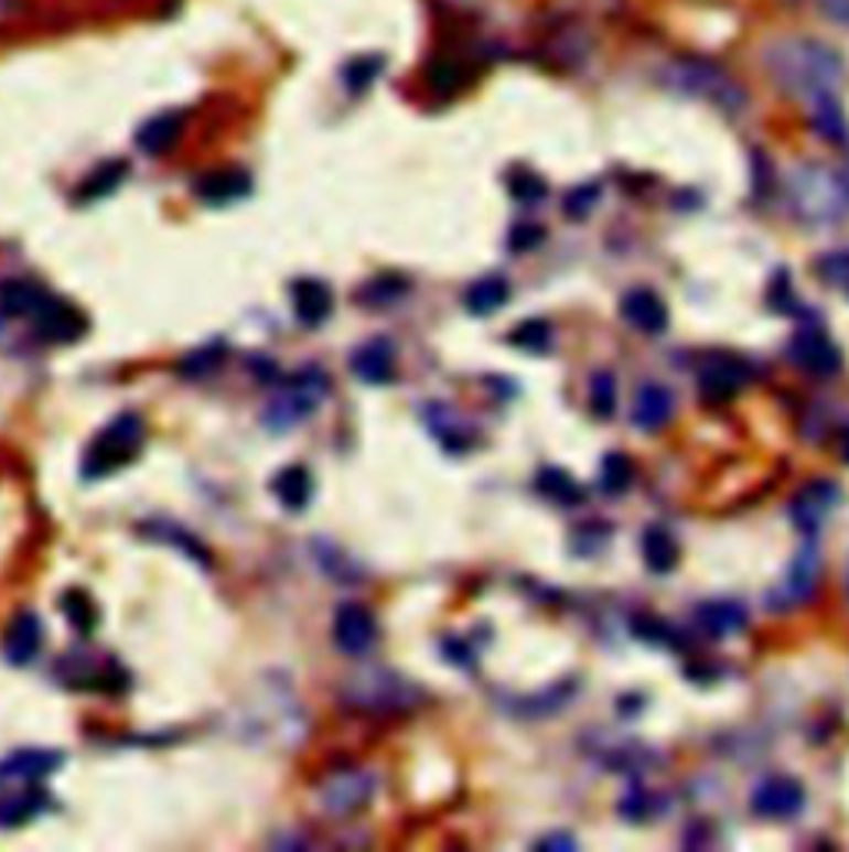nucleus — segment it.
Here are the masks:
<instances>
[{"mask_svg": "<svg viewBox=\"0 0 849 852\" xmlns=\"http://www.w3.org/2000/svg\"><path fill=\"white\" fill-rule=\"evenodd\" d=\"M763 67L789 97L816 100L832 94L842 80L839 54L813 37H780L763 51Z\"/></svg>", "mask_w": 849, "mask_h": 852, "instance_id": "1", "label": "nucleus"}, {"mask_svg": "<svg viewBox=\"0 0 849 852\" xmlns=\"http://www.w3.org/2000/svg\"><path fill=\"white\" fill-rule=\"evenodd\" d=\"M660 84L680 97L703 100L723 114H740L746 107V90L713 61L703 57H677L660 71Z\"/></svg>", "mask_w": 849, "mask_h": 852, "instance_id": "2", "label": "nucleus"}, {"mask_svg": "<svg viewBox=\"0 0 849 852\" xmlns=\"http://www.w3.org/2000/svg\"><path fill=\"white\" fill-rule=\"evenodd\" d=\"M342 703L358 710V713H372V716H385V713H408L415 707L424 703V690L411 680H405L395 670H362L355 677H348L338 690Z\"/></svg>", "mask_w": 849, "mask_h": 852, "instance_id": "3", "label": "nucleus"}, {"mask_svg": "<svg viewBox=\"0 0 849 852\" xmlns=\"http://www.w3.org/2000/svg\"><path fill=\"white\" fill-rule=\"evenodd\" d=\"M143 439H147V424L137 411H120L117 418H110L107 429L87 445L80 459L84 482H100L133 465L143 452Z\"/></svg>", "mask_w": 849, "mask_h": 852, "instance_id": "4", "label": "nucleus"}, {"mask_svg": "<svg viewBox=\"0 0 849 852\" xmlns=\"http://www.w3.org/2000/svg\"><path fill=\"white\" fill-rule=\"evenodd\" d=\"M329 398V375L315 365L299 368L292 375L282 378V385L276 388V395L266 401L262 408V424L272 435H286L295 424H302L305 418H312L322 401Z\"/></svg>", "mask_w": 849, "mask_h": 852, "instance_id": "5", "label": "nucleus"}, {"mask_svg": "<svg viewBox=\"0 0 849 852\" xmlns=\"http://www.w3.org/2000/svg\"><path fill=\"white\" fill-rule=\"evenodd\" d=\"M789 199H793V213L803 223H816V226L836 223L849 206L846 180H839L836 173H829L823 166L796 170L789 180Z\"/></svg>", "mask_w": 849, "mask_h": 852, "instance_id": "6", "label": "nucleus"}, {"mask_svg": "<svg viewBox=\"0 0 849 852\" xmlns=\"http://www.w3.org/2000/svg\"><path fill=\"white\" fill-rule=\"evenodd\" d=\"M31 332L47 345H74L90 332V319L74 302L51 292L47 302L31 315Z\"/></svg>", "mask_w": 849, "mask_h": 852, "instance_id": "7", "label": "nucleus"}, {"mask_svg": "<svg viewBox=\"0 0 849 852\" xmlns=\"http://www.w3.org/2000/svg\"><path fill=\"white\" fill-rule=\"evenodd\" d=\"M332 644L338 654L362 660L375 650L378 644V621L365 604H342L332 621Z\"/></svg>", "mask_w": 849, "mask_h": 852, "instance_id": "8", "label": "nucleus"}, {"mask_svg": "<svg viewBox=\"0 0 849 852\" xmlns=\"http://www.w3.org/2000/svg\"><path fill=\"white\" fill-rule=\"evenodd\" d=\"M94 657H64L61 664V677L71 690H97V693H123L130 687V677L127 670L120 667V660L107 657L100 660L97 667L90 664Z\"/></svg>", "mask_w": 849, "mask_h": 852, "instance_id": "9", "label": "nucleus"}, {"mask_svg": "<svg viewBox=\"0 0 849 852\" xmlns=\"http://www.w3.org/2000/svg\"><path fill=\"white\" fill-rule=\"evenodd\" d=\"M786 358H789L796 368H803V371H809V375H816V378H829V375H836V371L842 368V355H839L836 342H832L826 332L813 328V325L799 328V332L789 338Z\"/></svg>", "mask_w": 849, "mask_h": 852, "instance_id": "10", "label": "nucleus"}, {"mask_svg": "<svg viewBox=\"0 0 849 852\" xmlns=\"http://www.w3.org/2000/svg\"><path fill=\"white\" fill-rule=\"evenodd\" d=\"M839 498H842V492H839L836 482H829V478L806 482V485L793 495V502H789V518H793V525H796L806 538H813V535L823 528V521L836 511Z\"/></svg>", "mask_w": 849, "mask_h": 852, "instance_id": "11", "label": "nucleus"}, {"mask_svg": "<svg viewBox=\"0 0 849 852\" xmlns=\"http://www.w3.org/2000/svg\"><path fill=\"white\" fill-rule=\"evenodd\" d=\"M372 792H375V779L365 769H338L322 783L319 799H322L325 812L348 816V812L362 809L372 799Z\"/></svg>", "mask_w": 849, "mask_h": 852, "instance_id": "12", "label": "nucleus"}, {"mask_svg": "<svg viewBox=\"0 0 849 852\" xmlns=\"http://www.w3.org/2000/svg\"><path fill=\"white\" fill-rule=\"evenodd\" d=\"M44 647V624L34 611H21L8 621L4 637H0V657L11 667H28Z\"/></svg>", "mask_w": 849, "mask_h": 852, "instance_id": "13", "label": "nucleus"}, {"mask_svg": "<svg viewBox=\"0 0 849 852\" xmlns=\"http://www.w3.org/2000/svg\"><path fill=\"white\" fill-rule=\"evenodd\" d=\"M424 429L432 432V439L449 452V455H462L475 445V429L445 401H432L424 405Z\"/></svg>", "mask_w": 849, "mask_h": 852, "instance_id": "14", "label": "nucleus"}, {"mask_svg": "<svg viewBox=\"0 0 849 852\" xmlns=\"http://www.w3.org/2000/svg\"><path fill=\"white\" fill-rule=\"evenodd\" d=\"M803 802H806V792H803V786H799L796 779H789V776H770V779H763V783L753 789V799H750L753 812L763 816V819H789V816H796V812L803 809Z\"/></svg>", "mask_w": 849, "mask_h": 852, "instance_id": "15", "label": "nucleus"}, {"mask_svg": "<svg viewBox=\"0 0 849 852\" xmlns=\"http://www.w3.org/2000/svg\"><path fill=\"white\" fill-rule=\"evenodd\" d=\"M249 193H252V176L236 166L209 170V173L196 176V183H193V196L206 206H233V203L246 199Z\"/></svg>", "mask_w": 849, "mask_h": 852, "instance_id": "16", "label": "nucleus"}, {"mask_svg": "<svg viewBox=\"0 0 849 852\" xmlns=\"http://www.w3.org/2000/svg\"><path fill=\"white\" fill-rule=\"evenodd\" d=\"M348 368L365 385H388V381H395V345H391V338L375 335V338L362 342L352 352Z\"/></svg>", "mask_w": 849, "mask_h": 852, "instance_id": "17", "label": "nucleus"}, {"mask_svg": "<svg viewBox=\"0 0 849 852\" xmlns=\"http://www.w3.org/2000/svg\"><path fill=\"white\" fill-rule=\"evenodd\" d=\"M746 365L733 355H713L700 365V375H697V385H700V395L707 401H727L740 391V385L746 381Z\"/></svg>", "mask_w": 849, "mask_h": 852, "instance_id": "18", "label": "nucleus"}, {"mask_svg": "<svg viewBox=\"0 0 849 852\" xmlns=\"http://www.w3.org/2000/svg\"><path fill=\"white\" fill-rule=\"evenodd\" d=\"M332 289L322 279H295L292 282V312L299 319V325L305 328H319L329 322L332 315Z\"/></svg>", "mask_w": 849, "mask_h": 852, "instance_id": "19", "label": "nucleus"}, {"mask_svg": "<svg viewBox=\"0 0 849 852\" xmlns=\"http://www.w3.org/2000/svg\"><path fill=\"white\" fill-rule=\"evenodd\" d=\"M621 315L631 328L644 335H657L667 328V305L654 289H631L621 299Z\"/></svg>", "mask_w": 849, "mask_h": 852, "instance_id": "20", "label": "nucleus"}, {"mask_svg": "<svg viewBox=\"0 0 849 852\" xmlns=\"http://www.w3.org/2000/svg\"><path fill=\"white\" fill-rule=\"evenodd\" d=\"M140 535L147 538V541H153V544H166V548H173V551H180L183 558H190L196 568H203V571H209L213 568V558H209V551L183 528V525H176V521H163V518H157V521H143L140 525Z\"/></svg>", "mask_w": 849, "mask_h": 852, "instance_id": "21", "label": "nucleus"}, {"mask_svg": "<svg viewBox=\"0 0 849 852\" xmlns=\"http://www.w3.org/2000/svg\"><path fill=\"white\" fill-rule=\"evenodd\" d=\"M64 753L57 749H21L8 759H0V779H21V783H37L64 766Z\"/></svg>", "mask_w": 849, "mask_h": 852, "instance_id": "22", "label": "nucleus"}, {"mask_svg": "<svg viewBox=\"0 0 849 852\" xmlns=\"http://www.w3.org/2000/svg\"><path fill=\"white\" fill-rule=\"evenodd\" d=\"M694 624L700 634L713 637V640H723V637H733L746 627V611L733 601H707L694 611Z\"/></svg>", "mask_w": 849, "mask_h": 852, "instance_id": "23", "label": "nucleus"}, {"mask_svg": "<svg viewBox=\"0 0 849 852\" xmlns=\"http://www.w3.org/2000/svg\"><path fill=\"white\" fill-rule=\"evenodd\" d=\"M269 492H272V498H276L289 515H302V511L309 508V502H312V475H309V468H302V465H289V468H282V472L272 475Z\"/></svg>", "mask_w": 849, "mask_h": 852, "instance_id": "24", "label": "nucleus"}, {"mask_svg": "<svg viewBox=\"0 0 849 852\" xmlns=\"http://www.w3.org/2000/svg\"><path fill=\"white\" fill-rule=\"evenodd\" d=\"M674 418V395L664 385H644L634 398V424L641 432H660Z\"/></svg>", "mask_w": 849, "mask_h": 852, "instance_id": "25", "label": "nucleus"}, {"mask_svg": "<svg viewBox=\"0 0 849 852\" xmlns=\"http://www.w3.org/2000/svg\"><path fill=\"white\" fill-rule=\"evenodd\" d=\"M816 578H819V554H816V544L806 541V544L796 551L789 571H786V581H783L786 601H789V604H803V601L816 591Z\"/></svg>", "mask_w": 849, "mask_h": 852, "instance_id": "26", "label": "nucleus"}, {"mask_svg": "<svg viewBox=\"0 0 849 852\" xmlns=\"http://www.w3.org/2000/svg\"><path fill=\"white\" fill-rule=\"evenodd\" d=\"M47 295L51 292L34 279H8L0 282V312L14 319H31L47 302Z\"/></svg>", "mask_w": 849, "mask_h": 852, "instance_id": "27", "label": "nucleus"}, {"mask_svg": "<svg viewBox=\"0 0 849 852\" xmlns=\"http://www.w3.org/2000/svg\"><path fill=\"white\" fill-rule=\"evenodd\" d=\"M183 133V114H157L137 130V150L147 157H163L176 147Z\"/></svg>", "mask_w": 849, "mask_h": 852, "instance_id": "28", "label": "nucleus"}, {"mask_svg": "<svg viewBox=\"0 0 849 852\" xmlns=\"http://www.w3.org/2000/svg\"><path fill=\"white\" fill-rule=\"evenodd\" d=\"M127 173H130V163H127V160H107V163H100L94 173H87V176L80 180V186L74 190V203H77V206H87V203H97V199L117 193L120 183L127 180Z\"/></svg>", "mask_w": 849, "mask_h": 852, "instance_id": "29", "label": "nucleus"}, {"mask_svg": "<svg viewBox=\"0 0 849 852\" xmlns=\"http://www.w3.org/2000/svg\"><path fill=\"white\" fill-rule=\"evenodd\" d=\"M51 796L44 786H28L21 792H11L0 799V829H14V826H24L31 822L34 816H41L47 809Z\"/></svg>", "mask_w": 849, "mask_h": 852, "instance_id": "30", "label": "nucleus"}, {"mask_svg": "<svg viewBox=\"0 0 849 852\" xmlns=\"http://www.w3.org/2000/svg\"><path fill=\"white\" fill-rule=\"evenodd\" d=\"M641 554H644V564H647L654 574H667V571H674L677 561H680V548H677L674 535H670L664 525L644 528V535H641Z\"/></svg>", "mask_w": 849, "mask_h": 852, "instance_id": "31", "label": "nucleus"}, {"mask_svg": "<svg viewBox=\"0 0 849 852\" xmlns=\"http://www.w3.org/2000/svg\"><path fill=\"white\" fill-rule=\"evenodd\" d=\"M809 127L819 140L826 143H846L849 137V123L839 110V104L832 100V94H823L813 100V110H809Z\"/></svg>", "mask_w": 849, "mask_h": 852, "instance_id": "32", "label": "nucleus"}, {"mask_svg": "<svg viewBox=\"0 0 849 852\" xmlns=\"http://www.w3.org/2000/svg\"><path fill=\"white\" fill-rule=\"evenodd\" d=\"M508 295H512V289H508V279H505V276H485V279H479V282L469 285V292H465V309H469L472 315L485 319V315L498 312V309L508 302Z\"/></svg>", "mask_w": 849, "mask_h": 852, "instance_id": "33", "label": "nucleus"}, {"mask_svg": "<svg viewBox=\"0 0 849 852\" xmlns=\"http://www.w3.org/2000/svg\"><path fill=\"white\" fill-rule=\"evenodd\" d=\"M408 289H411L408 279H401V276H395V272H385V276L368 279L352 299H355V305H365V309H388V305H395L398 299H405Z\"/></svg>", "mask_w": 849, "mask_h": 852, "instance_id": "34", "label": "nucleus"}, {"mask_svg": "<svg viewBox=\"0 0 849 852\" xmlns=\"http://www.w3.org/2000/svg\"><path fill=\"white\" fill-rule=\"evenodd\" d=\"M465 80H469V67L459 57H452V54H442V57H436L429 67H424V84H429L439 97L459 94L465 87Z\"/></svg>", "mask_w": 849, "mask_h": 852, "instance_id": "35", "label": "nucleus"}, {"mask_svg": "<svg viewBox=\"0 0 849 852\" xmlns=\"http://www.w3.org/2000/svg\"><path fill=\"white\" fill-rule=\"evenodd\" d=\"M61 611H64V617H67V624L80 634V637H90L94 630H97V604H94V597L87 594V591H80V587H71L64 597H61Z\"/></svg>", "mask_w": 849, "mask_h": 852, "instance_id": "36", "label": "nucleus"}, {"mask_svg": "<svg viewBox=\"0 0 849 852\" xmlns=\"http://www.w3.org/2000/svg\"><path fill=\"white\" fill-rule=\"evenodd\" d=\"M535 492L545 495L548 502H558V505H578L584 498V492L578 488V482L565 468H541L538 478H535Z\"/></svg>", "mask_w": 849, "mask_h": 852, "instance_id": "37", "label": "nucleus"}, {"mask_svg": "<svg viewBox=\"0 0 849 852\" xmlns=\"http://www.w3.org/2000/svg\"><path fill=\"white\" fill-rule=\"evenodd\" d=\"M226 355H229V345H226L223 338H209L206 345L193 348V352L180 362V375H183V378H206V375H213V371L223 365Z\"/></svg>", "mask_w": 849, "mask_h": 852, "instance_id": "38", "label": "nucleus"}, {"mask_svg": "<svg viewBox=\"0 0 849 852\" xmlns=\"http://www.w3.org/2000/svg\"><path fill=\"white\" fill-rule=\"evenodd\" d=\"M381 71H385V57H378V54L352 57V61L342 67V84H345L348 94H365V90L378 80Z\"/></svg>", "mask_w": 849, "mask_h": 852, "instance_id": "39", "label": "nucleus"}, {"mask_svg": "<svg viewBox=\"0 0 849 852\" xmlns=\"http://www.w3.org/2000/svg\"><path fill=\"white\" fill-rule=\"evenodd\" d=\"M508 342H512L515 348L531 352V355H545V352H551L555 332H551V322H545V319H525V322L508 335Z\"/></svg>", "mask_w": 849, "mask_h": 852, "instance_id": "40", "label": "nucleus"}, {"mask_svg": "<svg viewBox=\"0 0 849 852\" xmlns=\"http://www.w3.org/2000/svg\"><path fill=\"white\" fill-rule=\"evenodd\" d=\"M634 482V462L624 452H611L601 462V492L604 495H624Z\"/></svg>", "mask_w": 849, "mask_h": 852, "instance_id": "41", "label": "nucleus"}, {"mask_svg": "<svg viewBox=\"0 0 849 852\" xmlns=\"http://www.w3.org/2000/svg\"><path fill=\"white\" fill-rule=\"evenodd\" d=\"M571 697H574V683L568 680V683L548 687L545 693H538V697H531V700H522L515 710H522V716H551V713H558Z\"/></svg>", "mask_w": 849, "mask_h": 852, "instance_id": "42", "label": "nucleus"}, {"mask_svg": "<svg viewBox=\"0 0 849 852\" xmlns=\"http://www.w3.org/2000/svg\"><path fill=\"white\" fill-rule=\"evenodd\" d=\"M617 408V381L611 371H594L591 375V411L598 418H611Z\"/></svg>", "mask_w": 849, "mask_h": 852, "instance_id": "43", "label": "nucleus"}, {"mask_svg": "<svg viewBox=\"0 0 849 852\" xmlns=\"http://www.w3.org/2000/svg\"><path fill=\"white\" fill-rule=\"evenodd\" d=\"M508 193H512L518 203H538V199L548 196V183H545L538 173H531V170H515V173L508 176Z\"/></svg>", "mask_w": 849, "mask_h": 852, "instance_id": "44", "label": "nucleus"}, {"mask_svg": "<svg viewBox=\"0 0 849 852\" xmlns=\"http://www.w3.org/2000/svg\"><path fill=\"white\" fill-rule=\"evenodd\" d=\"M631 627H634V637H641V640H647V644H657V647H677V644H680L677 634H674V627L664 624V621H657V617H651V614L634 617Z\"/></svg>", "mask_w": 849, "mask_h": 852, "instance_id": "45", "label": "nucleus"}, {"mask_svg": "<svg viewBox=\"0 0 849 852\" xmlns=\"http://www.w3.org/2000/svg\"><path fill=\"white\" fill-rule=\"evenodd\" d=\"M601 199V186L598 183H584V186H574L568 196H565V213L571 216V219H584L591 209H594V203Z\"/></svg>", "mask_w": 849, "mask_h": 852, "instance_id": "46", "label": "nucleus"}, {"mask_svg": "<svg viewBox=\"0 0 849 852\" xmlns=\"http://www.w3.org/2000/svg\"><path fill=\"white\" fill-rule=\"evenodd\" d=\"M829 285L849 292V249L846 252H832L826 259H819V269H816Z\"/></svg>", "mask_w": 849, "mask_h": 852, "instance_id": "47", "label": "nucleus"}, {"mask_svg": "<svg viewBox=\"0 0 849 852\" xmlns=\"http://www.w3.org/2000/svg\"><path fill=\"white\" fill-rule=\"evenodd\" d=\"M541 239H545V229H541V226L522 223V226H515V229H512V239H508V246H512L515 252H528V249H535Z\"/></svg>", "mask_w": 849, "mask_h": 852, "instance_id": "48", "label": "nucleus"}, {"mask_svg": "<svg viewBox=\"0 0 849 852\" xmlns=\"http://www.w3.org/2000/svg\"><path fill=\"white\" fill-rule=\"evenodd\" d=\"M819 14H823L829 24L849 31V0H819Z\"/></svg>", "mask_w": 849, "mask_h": 852, "instance_id": "49", "label": "nucleus"}, {"mask_svg": "<svg viewBox=\"0 0 849 852\" xmlns=\"http://www.w3.org/2000/svg\"><path fill=\"white\" fill-rule=\"evenodd\" d=\"M621 812L631 816V819H644L651 812V796L644 789H631V796L621 802Z\"/></svg>", "mask_w": 849, "mask_h": 852, "instance_id": "50", "label": "nucleus"}, {"mask_svg": "<svg viewBox=\"0 0 849 852\" xmlns=\"http://www.w3.org/2000/svg\"><path fill=\"white\" fill-rule=\"evenodd\" d=\"M535 849H565V852H568V849H578V845H574L571 835H548V839H541Z\"/></svg>", "mask_w": 849, "mask_h": 852, "instance_id": "51", "label": "nucleus"}, {"mask_svg": "<svg viewBox=\"0 0 849 852\" xmlns=\"http://www.w3.org/2000/svg\"><path fill=\"white\" fill-rule=\"evenodd\" d=\"M14 14V0H0V21H8Z\"/></svg>", "mask_w": 849, "mask_h": 852, "instance_id": "52", "label": "nucleus"}, {"mask_svg": "<svg viewBox=\"0 0 849 852\" xmlns=\"http://www.w3.org/2000/svg\"><path fill=\"white\" fill-rule=\"evenodd\" d=\"M842 462L849 465V432L842 435Z\"/></svg>", "mask_w": 849, "mask_h": 852, "instance_id": "53", "label": "nucleus"}]
</instances>
